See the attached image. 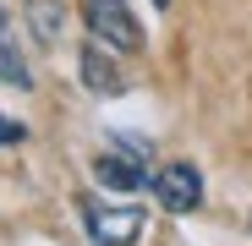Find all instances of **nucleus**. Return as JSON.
<instances>
[{"label":"nucleus","mask_w":252,"mask_h":246,"mask_svg":"<svg viewBox=\"0 0 252 246\" xmlns=\"http://www.w3.org/2000/svg\"><path fill=\"white\" fill-rule=\"evenodd\" d=\"M22 137H28L22 120H6V115H0V148H11V142H22Z\"/></svg>","instance_id":"8"},{"label":"nucleus","mask_w":252,"mask_h":246,"mask_svg":"<svg viewBox=\"0 0 252 246\" xmlns=\"http://www.w3.org/2000/svg\"><path fill=\"white\" fill-rule=\"evenodd\" d=\"M0 27H6V11H0Z\"/></svg>","instance_id":"11"},{"label":"nucleus","mask_w":252,"mask_h":246,"mask_svg":"<svg viewBox=\"0 0 252 246\" xmlns=\"http://www.w3.org/2000/svg\"><path fill=\"white\" fill-rule=\"evenodd\" d=\"M77 66H82V82H88V93H99V99L126 93V82H121V71H115V60L104 55V44H99V38H94V44H82Z\"/></svg>","instance_id":"4"},{"label":"nucleus","mask_w":252,"mask_h":246,"mask_svg":"<svg viewBox=\"0 0 252 246\" xmlns=\"http://www.w3.org/2000/svg\"><path fill=\"white\" fill-rule=\"evenodd\" d=\"M115 142L132 153V159H148V142H143V137H132V132H115Z\"/></svg>","instance_id":"9"},{"label":"nucleus","mask_w":252,"mask_h":246,"mask_svg":"<svg viewBox=\"0 0 252 246\" xmlns=\"http://www.w3.org/2000/svg\"><path fill=\"white\" fill-rule=\"evenodd\" d=\"M154 6H170V0H154Z\"/></svg>","instance_id":"10"},{"label":"nucleus","mask_w":252,"mask_h":246,"mask_svg":"<svg viewBox=\"0 0 252 246\" xmlns=\"http://www.w3.org/2000/svg\"><path fill=\"white\" fill-rule=\"evenodd\" d=\"M82 214H88V235L99 246H132L143 235V214L137 208H99V202H82Z\"/></svg>","instance_id":"2"},{"label":"nucleus","mask_w":252,"mask_h":246,"mask_svg":"<svg viewBox=\"0 0 252 246\" xmlns=\"http://www.w3.org/2000/svg\"><path fill=\"white\" fill-rule=\"evenodd\" d=\"M154 197L170 214H192L197 202H203V175L192 170V164H164V170L154 175Z\"/></svg>","instance_id":"3"},{"label":"nucleus","mask_w":252,"mask_h":246,"mask_svg":"<svg viewBox=\"0 0 252 246\" xmlns=\"http://www.w3.org/2000/svg\"><path fill=\"white\" fill-rule=\"evenodd\" d=\"M28 22H33V33L44 38V44H61V33H66L61 0H33V6H28Z\"/></svg>","instance_id":"5"},{"label":"nucleus","mask_w":252,"mask_h":246,"mask_svg":"<svg viewBox=\"0 0 252 246\" xmlns=\"http://www.w3.org/2000/svg\"><path fill=\"white\" fill-rule=\"evenodd\" d=\"M94 175H99V186H110V191H137V186L148 181L137 164H126V159H99Z\"/></svg>","instance_id":"6"},{"label":"nucleus","mask_w":252,"mask_h":246,"mask_svg":"<svg viewBox=\"0 0 252 246\" xmlns=\"http://www.w3.org/2000/svg\"><path fill=\"white\" fill-rule=\"evenodd\" d=\"M0 77L17 82V88H28V82H33V77H28V66H22V55L6 44V33H0Z\"/></svg>","instance_id":"7"},{"label":"nucleus","mask_w":252,"mask_h":246,"mask_svg":"<svg viewBox=\"0 0 252 246\" xmlns=\"http://www.w3.org/2000/svg\"><path fill=\"white\" fill-rule=\"evenodd\" d=\"M82 17H88V27H94L99 44H110L121 55H137L143 50V27H137L132 11H126V0H82Z\"/></svg>","instance_id":"1"}]
</instances>
